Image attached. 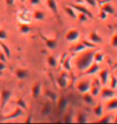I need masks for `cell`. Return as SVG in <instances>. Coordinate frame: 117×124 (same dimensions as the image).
Instances as JSON below:
<instances>
[{
	"instance_id": "cell-27",
	"label": "cell",
	"mask_w": 117,
	"mask_h": 124,
	"mask_svg": "<svg viewBox=\"0 0 117 124\" xmlns=\"http://www.w3.org/2000/svg\"><path fill=\"white\" fill-rule=\"evenodd\" d=\"M34 18L36 19V20H43L44 18H45V15L43 11H34Z\"/></svg>"
},
{
	"instance_id": "cell-2",
	"label": "cell",
	"mask_w": 117,
	"mask_h": 124,
	"mask_svg": "<svg viewBox=\"0 0 117 124\" xmlns=\"http://www.w3.org/2000/svg\"><path fill=\"white\" fill-rule=\"evenodd\" d=\"M12 93L11 91H10L8 90H3L1 92V108L3 109L7 102L9 101L10 98H11Z\"/></svg>"
},
{
	"instance_id": "cell-39",
	"label": "cell",
	"mask_w": 117,
	"mask_h": 124,
	"mask_svg": "<svg viewBox=\"0 0 117 124\" xmlns=\"http://www.w3.org/2000/svg\"><path fill=\"white\" fill-rule=\"evenodd\" d=\"M82 43H83L84 45L86 46V48H95V47H96V45H95V44H91L90 42L86 41V40H83V41H82Z\"/></svg>"
},
{
	"instance_id": "cell-46",
	"label": "cell",
	"mask_w": 117,
	"mask_h": 124,
	"mask_svg": "<svg viewBox=\"0 0 117 124\" xmlns=\"http://www.w3.org/2000/svg\"><path fill=\"white\" fill-rule=\"evenodd\" d=\"M14 2V0H7V3L10 5V6H12Z\"/></svg>"
},
{
	"instance_id": "cell-42",
	"label": "cell",
	"mask_w": 117,
	"mask_h": 124,
	"mask_svg": "<svg viewBox=\"0 0 117 124\" xmlns=\"http://www.w3.org/2000/svg\"><path fill=\"white\" fill-rule=\"evenodd\" d=\"M6 69H7V65H6V64H5V62L0 61V71L2 72Z\"/></svg>"
},
{
	"instance_id": "cell-4",
	"label": "cell",
	"mask_w": 117,
	"mask_h": 124,
	"mask_svg": "<svg viewBox=\"0 0 117 124\" xmlns=\"http://www.w3.org/2000/svg\"><path fill=\"white\" fill-rule=\"evenodd\" d=\"M68 101L65 97L62 96L60 97L58 100H57V109L59 112H63V111H66L67 108H68Z\"/></svg>"
},
{
	"instance_id": "cell-43",
	"label": "cell",
	"mask_w": 117,
	"mask_h": 124,
	"mask_svg": "<svg viewBox=\"0 0 117 124\" xmlns=\"http://www.w3.org/2000/svg\"><path fill=\"white\" fill-rule=\"evenodd\" d=\"M86 2H88L89 5L92 7H96V0H86Z\"/></svg>"
},
{
	"instance_id": "cell-22",
	"label": "cell",
	"mask_w": 117,
	"mask_h": 124,
	"mask_svg": "<svg viewBox=\"0 0 117 124\" xmlns=\"http://www.w3.org/2000/svg\"><path fill=\"white\" fill-rule=\"evenodd\" d=\"M77 122L80 123H85L88 122V115L84 112H80L77 115Z\"/></svg>"
},
{
	"instance_id": "cell-5",
	"label": "cell",
	"mask_w": 117,
	"mask_h": 124,
	"mask_svg": "<svg viewBox=\"0 0 117 124\" xmlns=\"http://www.w3.org/2000/svg\"><path fill=\"white\" fill-rule=\"evenodd\" d=\"M66 39L69 42H73L79 38V31L76 29H72L67 33L65 36Z\"/></svg>"
},
{
	"instance_id": "cell-34",
	"label": "cell",
	"mask_w": 117,
	"mask_h": 124,
	"mask_svg": "<svg viewBox=\"0 0 117 124\" xmlns=\"http://www.w3.org/2000/svg\"><path fill=\"white\" fill-rule=\"evenodd\" d=\"M91 91V94H92L93 96H97L98 94L100 93V90H99V86L98 85V83L96 84V85H93L91 89H90Z\"/></svg>"
},
{
	"instance_id": "cell-10",
	"label": "cell",
	"mask_w": 117,
	"mask_h": 124,
	"mask_svg": "<svg viewBox=\"0 0 117 124\" xmlns=\"http://www.w3.org/2000/svg\"><path fill=\"white\" fill-rule=\"evenodd\" d=\"M41 90H42V85L40 82H37L34 84L31 89V93H32L33 98H39V96L40 95Z\"/></svg>"
},
{
	"instance_id": "cell-19",
	"label": "cell",
	"mask_w": 117,
	"mask_h": 124,
	"mask_svg": "<svg viewBox=\"0 0 117 124\" xmlns=\"http://www.w3.org/2000/svg\"><path fill=\"white\" fill-rule=\"evenodd\" d=\"M46 96L50 100H51V101H52V102H56L57 100H58V95L53 92V91L51 90H47L46 91Z\"/></svg>"
},
{
	"instance_id": "cell-28",
	"label": "cell",
	"mask_w": 117,
	"mask_h": 124,
	"mask_svg": "<svg viewBox=\"0 0 117 124\" xmlns=\"http://www.w3.org/2000/svg\"><path fill=\"white\" fill-rule=\"evenodd\" d=\"M47 63L51 68H56L57 66V61H56V59L52 56H48L47 58Z\"/></svg>"
},
{
	"instance_id": "cell-15",
	"label": "cell",
	"mask_w": 117,
	"mask_h": 124,
	"mask_svg": "<svg viewBox=\"0 0 117 124\" xmlns=\"http://www.w3.org/2000/svg\"><path fill=\"white\" fill-rule=\"evenodd\" d=\"M89 37H90V39H91V41L92 42V43H95V44H100V43H102V38L96 33V31L91 32L90 36H89Z\"/></svg>"
},
{
	"instance_id": "cell-32",
	"label": "cell",
	"mask_w": 117,
	"mask_h": 124,
	"mask_svg": "<svg viewBox=\"0 0 117 124\" xmlns=\"http://www.w3.org/2000/svg\"><path fill=\"white\" fill-rule=\"evenodd\" d=\"M73 115H72V113L71 112H68L66 113V115H64V118H63V122L64 123H72V121H73Z\"/></svg>"
},
{
	"instance_id": "cell-26",
	"label": "cell",
	"mask_w": 117,
	"mask_h": 124,
	"mask_svg": "<svg viewBox=\"0 0 117 124\" xmlns=\"http://www.w3.org/2000/svg\"><path fill=\"white\" fill-rule=\"evenodd\" d=\"M101 10H103V11H105L107 14H114V12H115V11H114V8L113 7L111 6V5L110 3H106L104 4L103 7H102Z\"/></svg>"
},
{
	"instance_id": "cell-24",
	"label": "cell",
	"mask_w": 117,
	"mask_h": 124,
	"mask_svg": "<svg viewBox=\"0 0 117 124\" xmlns=\"http://www.w3.org/2000/svg\"><path fill=\"white\" fill-rule=\"evenodd\" d=\"M63 10H64V11L67 13V15H68V16L70 17H71V18L77 19V16H76V12H75V11H74V8H72V7H64Z\"/></svg>"
},
{
	"instance_id": "cell-37",
	"label": "cell",
	"mask_w": 117,
	"mask_h": 124,
	"mask_svg": "<svg viewBox=\"0 0 117 124\" xmlns=\"http://www.w3.org/2000/svg\"><path fill=\"white\" fill-rule=\"evenodd\" d=\"M7 39V31L3 30V29H0V39L1 40H4V39Z\"/></svg>"
},
{
	"instance_id": "cell-14",
	"label": "cell",
	"mask_w": 117,
	"mask_h": 124,
	"mask_svg": "<svg viewBox=\"0 0 117 124\" xmlns=\"http://www.w3.org/2000/svg\"><path fill=\"white\" fill-rule=\"evenodd\" d=\"M47 3L48 5V7L51 10L54 14L58 15V7H57L55 0H47Z\"/></svg>"
},
{
	"instance_id": "cell-47",
	"label": "cell",
	"mask_w": 117,
	"mask_h": 124,
	"mask_svg": "<svg viewBox=\"0 0 117 124\" xmlns=\"http://www.w3.org/2000/svg\"><path fill=\"white\" fill-rule=\"evenodd\" d=\"M31 118H32V115H30L28 117H27V119L26 120V123H31Z\"/></svg>"
},
{
	"instance_id": "cell-33",
	"label": "cell",
	"mask_w": 117,
	"mask_h": 124,
	"mask_svg": "<svg viewBox=\"0 0 117 124\" xmlns=\"http://www.w3.org/2000/svg\"><path fill=\"white\" fill-rule=\"evenodd\" d=\"M20 32L23 34H28L30 31H31V28L27 25V24H22L20 26Z\"/></svg>"
},
{
	"instance_id": "cell-30",
	"label": "cell",
	"mask_w": 117,
	"mask_h": 124,
	"mask_svg": "<svg viewBox=\"0 0 117 124\" xmlns=\"http://www.w3.org/2000/svg\"><path fill=\"white\" fill-rule=\"evenodd\" d=\"M63 68L66 69L67 71H71V58L68 57L65 59V61L63 62Z\"/></svg>"
},
{
	"instance_id": "cell-48",
	"label": "cell",
	"mask_w": 117,
	"mask_h": 124,
	"mask_svg": "<svg viewBox=\"0 0 117 124\" xmlns=\"http://www.w3.org/2000/svg\"><path fill=\"white\" fill-rule=\"evenodd\" d=\"M2 71H0V77L2 76Z\"/></svg>"
},
{
	"instance_id": "cell-13",
	"label": "cell",
	"mask_w": 117,
	"mask_h": 124,
	"mask_svg": "<svg viewBox=\"0 0 117 124\" xmlns=\"http://www.w3.org/2000/svg\"><path fill=\"white\" fill-rule=\"evenodd\" d=\"M16 77L20 80H24L28 77V71L23 69H18L15 72Z\"/></svg>"
},
{
	"instance_id": "cell-25",
	"label": "cell",
	"mask_w": 117,
	"mask_h": 124,
	"mask_svg": "<svg viewBox=\"0 0 117 124\" xmlns=\"http://www.w3.org/2000/svg\"><path fill=\"white\" fill-rule=\"evenodd\" d=\"M0 46H1V48L2 49V51H3V53H5V55L7 56V58H10L11 57V49L9 48V47L6 44H4L3 42L0 41Z\"/></svg>"
},
{
	"instance_id": "cell-51",
	"label": "cell",
	"mask_w": 117,
	"mask_h": 124,
	"mask_svg": "<svg viewBox=\"0 0 117 124\" xmlns=\"http://www.w3.org/2000/svg\"><path fill=\"white\" fill-rule=\"evenodd\" d=\"M21 1H22V2H24V1H25V0H21Z\"/></svg>"
},
{
	"instance_id": "cell-1",
	"label": "cell",
	"mask_w": 117,
	"mask_h": 124,
	"mask_svg": "<svg viewBox=\"0 0 117 124\" xmlns=\"http://www.w3.org/2000/svg\"><path fill=\"white\" fill-rule=\"evenodd\" d=\"M95 53L94 51H87L78 56L75 61L76 68L80 71L87 70L93 64Z\"/></svg>"
},
{
	"instance_id": "cell-11",
	"label": "cell",
	"mask_w": 117,
	"mask_h": 124,
	"mask_svg": "<svg viewBox=\"0 0 117 124\" xmlns=\"http://www.w3.org/2000/svg\"><path fill=\"white\" fill-rule=\"evenodd\" d=\"M99 70V64L96 63H93L87 70H85L86 71L85 75H92V74L96 73Z\"/></svg>"
},
{
	"instance_id": "cell-29",
	"label": "cell",
	"mask_w": 117,
	"mask_h": 124,
	"mask_svg": "<svg viewBox=\"0 0 117 124\" xmlns=\"http://www.w3.org/2000/svg\"><path fill=\"white\" fill-rule=\"evenodd\" d=\"M104 58V54L102 53H96L94 56V61L96 62V63H100V62L103 61Z\"/></svg>"
},
{
	"instance_id": "cell-16",
	"label": "cell",
	"mask_w": 117,
	"mask_h": 124,
	"mask_svg": "<svg viewBox=\"0 0 117 124\" xmlns=\"http://www.w3.org/2000/svg\"><path fill=\"white\" fill-rule=\"evenodd\" d=\"M45 44L47 48L50 49H55L57 47V44H58L56 39H46Z\"/></svg>"
},
{
	"instance_id": "cell-45",
	"label": "cell",
	"mask_w": 117,
	"mask_h": 124,
	"mask_svg": "<svg viewBox=\"0 0 117 124\" xmlns=\"http://www.w3.org/2000/svg\"><path fill=\"white\" fill-rule=\"evenodd\" d=\"M41 0H30V2H31V4L32 5H39V3H40Z\"/></svg>"
},
{
	"instance_id": "cell-38",
	"label": "cell",
	"mask_w": 117,
	"mask_h": 124,
	"mask_svg": "<svg viewBox=\"0 0 117 124\" xmlns=\"http://www.w3.org/2000/svg\"><path fill=\"white\" fill-rule=\"evenodd\" d=\"M78 19H79V20L81 22V23H83V22L88 21V16H87L86 15L83 14V13H81L80 15H79Z\"/></svg>"
},
{
	"instance_id": "cell-9",
	"label": "cell",
	"mask_w": 117,
	"mask_h": 124,
	"mask_svg": "<svg viewBox=\"0 0 117 124\" xmlns=\"http://www.w3.org/2000/svg\"><path fill=\"white\" fill-rule=\"evenodd\" d=\"M22 115H23V110H22V109L20 107H18L13 111V113H11V115H9L7 116H5L2 119L6 120V121L11 120V119H15V118L20 117Z\"/></svg>"
},
{
	"instance_id": "cell-12",
	"label": "cell",
	"mask_w": 117,
	"mask_h": 124,
	"mask_svg": "<svg viewBox=\"0 0 117 124\" xmlns=\"http://www.w3.org/2000/svg\"><path fill=\"white\" fill-rule=\"evenodd\" d=\"M57 84L60 88H66L67 85H68V79H67V77L64 75V74H62L60 77H59L57 78Z\"/></svg>"
},
{
	"instance_id": "cell-17",
	"label": "cell",
	"mask_w": 117,
	"mask_h": 124,
	"mask_svg": "<svg viewBox=\"0 0 117 124\" xmlns=\"http://www.w3.org/2000/svg\"><path fill=\"white\" fill-rule=\"evenodd\" d=\"M107 109L108 110H117V98L111 99L107 103Z\"/></svg>"
},
{
	"instance_id": "cell-40",
	"label": "cell",
	"mask_w": 117,
	"mask_h": 124,
	"mask_svg": "<svg viewBox=\"0 0 117 124\" xmlns=\"http://www.w3.org/2000/svg\"><path fill=\"white\" fill-rule=\"evenodd\" d=\"M111 45L114 48H117V33L113 36L112 39H111Z\"/></svg>"
},
{
	"instance_id": "cell-31",
	"label": "cell",
	"mask_w": 117,
	"mask_h": 124,
	"mask_svg": "<svg viewBox=\"0 0 117 124\" xmlns=\"http://www.w3.org/2000/svg\"><path fill=\"white\" fill-rule=\"evenodd\" d=\"M16 104L19 106V107H20L21 109H25V110H27V109L26 101H25L22 98H18V100L16 101Z\"/></svg>"
},
{
	"instance_id": "cell-8",
	"label": "cell",
	"mask_w": 117,
	"mask_h": 124,
	"mask_svg": "<svg viewBox=\"0 0 117 124\" xmlns=\"http://www.w3.org/2000/svg\"><path fill=\"white\" fill-rule=\"evenodd\" d=\"M72 8H74V9H76L77 10V11H80L81 13H83L84 15H86L87 16L89 17V18H91V19H92L93 18V15L92 13L89 11V10H88L86 8V7H84L83 6H80V5H76V4H70Z\"/></svg>"
},
{
	"instance_id": "cell-7",
	"label": "cell",
	"mask_w": 117,
	"mask_h": 124,
	"mask_svg": "<svg viewBox=\"0 0 117 124\" xmlns=\"http://www.w3.org/2000/svg\"><path fill=\"white\" fill-rule=\"evenodd\" d=\"M52 101H47L43 105L41 110V113L43 116H49L53 111V105Z\"/></svg>"
},
{
	"instance_id": "cell-23",
	"label": "cell",
	"mask_w": 117,
	"mask_h": 124,
	"mask_svg": "<svg viewBox=\"0 0 117 124\" xmlns=\"http://www.w3.org/2000/svg\"><path fill=\"white\" fill-rule=\"evenodd\" d=\"M85 49H86V46L81 42V43H79L78 44H76V46H74L71 50L72 52H74V53H81V52H83V50H85Z\"/></svg>"
},
{
	"instance_id": "cell-6",
	"label": "cell",
	"mask_w": 117,
	"mask_h": 124,
	"mask_svg": "<svg viewBox=\"0 0 117 124\" xmlns=\"http://www.w3.org/2000/svg\"><path fill=\"white\" fill-rule=\"evenodd\" d=\"M116 93L114 92L112 89L108 88H103L100 91V96L103 99H108V98H113L115 97Z\"/></svg>"
},
{
	"instance_id": "cell-18",
	"label": "cell",
	"mask_w": 117,
	"mask_h": 124,
	"mask_svg": "<svg viewBox=\"0 0 117 124\" xmlns=\"http://www.w3.org/2000/svg\"><path fill=\"white\" fill-rule=\"evenodd\" d=\"M99 77H100V81L103 85H106L108 81V70H102L99 73Z\"/></svg>"
},
{
	"instance_id": "cell-41",
	"label": "cell",
	"mask_w": 117,
	"mask_h": 124,
	"mask_svg": "<svg viewBox=\"0 0 117 124\" xmlns=\"http://www.w3.org/2000/svg\"><path fill=\"white\" fill-rule=\"evenodd\" d=\"M0 61L5 62V63L7 62V56L2 52H0Z\"/></svg>"
},
{
	"instance_id": "cell-21",
	"label": "cell",
	"mask_w": 117,
	"mask_h": 124,
	"mask_svg": "<svg viewBox=\"0 0 117 124\" xmlns=\"http://www.w3.org/2000/svg\"><path fill=\"white\" fill-rule=\"evenodd\" d=\"M83 101H85L87 104H88V105H91V104L94 103L93 95H91V94L89 93L88 92L83 93Z\"/></svg>"
},
{
	"instance_id": "cell-35",
	"label": "cell",
	"mask_w": 117,
	"mask_h": 124,
	"mask_svg": "<svg viewBox=\"0 0 117 124\" xmlns=\"http://www.w3.org/2000/svg\"><path fill=\"white\" fill-rule=\"evenodd\" d=\"M117 87V78L115 75H111V88L112 90H115Z\"/></svg>"
},
{
	"instance_id": "cell-20",
	"label": "cell",
	"mask_w": 117,
	"mask_h": 124,
	"mask_svg": "<svg viewBox=\"0 0 117 124\" xmlns=\"http://www.w3.org/2000/svg\"><path fill=\"white\" fill-rule=\"evenodd\" d=\"M93 112L99 118L103 115V106L101 103H99L96 106H95L93 109Z\"/></svg>"
},
{
	"instance_id": "cell-3",
	"label": "cell",
	"mask_w": 117,
	"mask_h": 124,
	"mask_svg": "<svg viewBox=\"0 0 117 124\" xmlns=\"http://www.w3.org/2000/svg\"><path fill=\"white\" fill-rule=\"evenodd\" d=\"M77 90L81 93H85L89 92L91 89V85L88 81H81L76 85Z\"/></svg>"
},
{
	"instance_id": "cell-50",
	"label": "cell",
	"mask_w": 117,
	"mask_h": 124,
	"mask_svg": "<svg viewBox=\"0 0 117 124\" xmlns=\"http://www.w3.org/2000/svg\"><path fill=\"white\" fill-rule=\"evenodd\" d=\"M116 123H117V117H116V121H115Z\"/></svg>"
},
{
	"instance_id": "cell-49",
	"label": "cell",
	"mask_w": 117,
	"mask_h": 124,
	"mask_svg": "<svg viewBox=\"0 0 117 124\" xmlns=\"http://www.w3.org/2000/svg\"><path fill=\"white\" fill-rule=\"evenodd\" d=\"M116 68H117V64H116V66L114 67V69H116Z\"/></svg>"
},
{
	"instance_id": "cell-36",
	"label": "cell",
	"mask_w": 117,
	"mask_h": 124,
	"mask_svg": "<svg viewBox=\"0 0 117 124\" xmlns=\"http://www.w3.org/2000/svg\"><path fill=\"white\" fill-rule=\"evenodd\" d=\"M99 123H108L111 122V118L109 115H105L103 117H102L98 121Z\"/></svg>"
},
{
	"instance_id": "cell-44",
	"label": "cell",
	"mask_w": 117,
	"mask_h": 124,
	"mask_svg": "<svg viewBox=\"0 0 117 124\" xmlns=\"http://www.w3.org/2000/svg\"><path fill=\"white\" fill-rule=\"evenodd\" d=\"M99 16H100V18L102 19H105L107 18V13L105 11H103V10H101L100 11V15H99Z\"/></svg>"
}]
</instances>
